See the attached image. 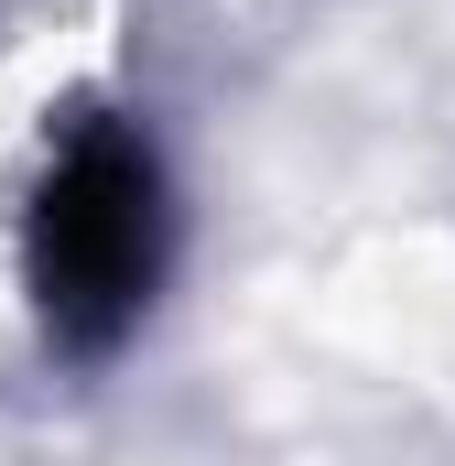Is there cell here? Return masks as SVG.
Instances as JSON below:
<instances>
[{
  "mask_svg": "<svg viewBox=\"0 0 455 466\" xmlns=\"http://www.w3.org/2000/svg\"><path fill=\"white\" fill-rule=\"evenodd\" d=\"M163 260V185L130 130H76L33 196V293L66 348H109Z\"/></svg>",
  "mask_w": 455,
  "mask_h": 466,
  "instance_id": "obj_1",
  "label": "cell"
}]
</instances>
